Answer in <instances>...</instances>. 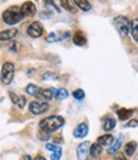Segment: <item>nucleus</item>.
I'll list each match as a JSON object with an SVG mask.
<instances>
[{
    "label": "nucleus",
    "instance_id": "c85d7f7f",
    "mask_svg": "<svg viewBox=\"0 0 138 160\" xmlns=\"http://www.w3.org/2000/svg\"><path fill=\"white\" fill-rule=\"evenodd\" d=\"M126 127H128V128L138 127V119H129V122L126 124Z\"/></svg>",
    "mask_w": 138,
    "mask_h": 160
},
{
    "label": "nucleus",
    "instance_id": "ddd939ff",
    "mask_svg": "<svg viewBox=\"0 0 138 160\" xmlns=\"http://www.w3.org/2000/svg\"><path fill=\"white\" fill-rule=\"evenodd\" d=\"M73 44L77 46H85L87 44V38H86L85 33L81 32V31H77L73 35Z\"/></svg>",
    "mask_w": 138,
    "mask_h": 160
},
{
    "label": "nucleus",
    "instance_id": "2f4dec72",
    "mask_svg": "<svg viewBox=\"0 0 138 160\" xmlns=\"http://www.w3.org/2000/svg\"><path fill=\"white\" fill-rule=\"evenodd\" d=\"M115 160H128V159H127V156L124 155V154L116 152V154H115Z\"/></svg>",
    "mask_w": 138,
    "mask_h": 160
},
{
    "label": "nucleus",
    "instance_id": "a878e982",
    "mask_svg": "<svg viewBox=\"0 0 138 160\" xmlns=\"http://www.w3.org/2000/svg\"><path fill=\"white\" fill-rule=\"evenodd\" d=\"M42 79H54V81H57V79H59V77L55 74V73H51V72H46L44 73L42 76Z\"/></svg>",
    "mask_w": 138,
    "mask_h": 160
},
{
    "label": "nucleus",
    "instance_id": "9b49d317",
    "mask_svg": "<svg viewBox=\"0 0 138 160\" xmlns=\"http://www.w3.org/2000/svg\"><path fill=\"white\" fill-rule=\"evenodd\" d=\"M18 33L17 28H9V30H4L0 32V41H10L13 40Z\"/></svg>",
    "mask_w": 138,
    "mask_h": 160
},
{
    "label": "nucleus",
    "instance_id": "412c9836",
    "mask_svg": "<svg viewBox=\"0 0 138 160\" xmlns=\"http://www.w3.org/2000/svg\"><path fill=\"white\" fill-rule=\"evenodd\" d=\"M74 3L76 5L81 9V10H83V12H88L91 10V3L88 2V0H74Z\"/></svg>",
    "mask_w": 138,
    "mask_h": 160
},
{
    "label": "nucleus",
    "instance_id": "20e7f679",
    "mask_svg": "<svg viewBox=\"0 0 138 160\" xmlns=\"http://www.w3.org/2000/svg\"><path fill=\"white\" fill-rule=\"evenodd\" d=\"M0 79L3 81L4 85H10L13 81V77H14V64L7 62L3 64V68H2V73H0Z\"/></svg>",
    "mask_w": 138,
    "mask_h": 160
},
{
    "label": "nucleus",
    "instance_id": "2eb2a0df",
    "mask_svg": "<svg viewBox=\"0 0 138 160\" xmlns=\"http://www.w3.org/2000/svg\"><path fill=\"white\" fill-rule=\"evenodd\" d=\"M114 142V137L111 136V135H109V133H106V135H102V136H100L99 138H97V143L100 145V146H106V148H109L110 145H111Z\"/></svg>",
    "mask_w": 138,
    "mask_h": 160
},
{
    "label": "nucleus",
    "instance_id": "473e14b6",
    "mask_svg": "<svg viewBox=\"0 0 138 160\" xmlns=\"http://www.w3.org/2000/svg\"><path fill=\"white\" fill-rule=\"evenodd\" d=\"M22 160H32V158H31L30 155H24V156L22 158Z\"/></svg>",
    "mask_w": 138,
    "mask_h": 160
},
{
    "label": "nucleus",
    "instance_id": "72a5a7b5",
    "mask_svg": "<svg viewBox=\"0 0 138 160\" xmlns=\"http://www.w3.org/2000/svg\"><path fill=\"white\" fill-rule=\"evenodd\" d=\"M33 160H46V159H45L44 156H40V155H38V156H36Z\"/></svg>",
    "mask_w": 138,
    "mask_h": 160
},
{
    "label": "nucleus",
    "instance_id": "c9c22d12",
    "mask_svg": "<svg viewBox=\"0 0 138 160\" xmlns=\"http://www.w3.org/2000/svg\"><path fill=\"white\" fill-rule=\"evenodd\" d=\"M0 78H2V77H0Z\"/></svg>",
    "mask_w": 138,
    "mask_h": 160
},
{
    "label": "nucleus",
    "instance_id": "f3484780",
    "mask_svg": "<svg viewBox=\"0 0 138 160\" xmlns=\"http://www.w3.org/2000/svg\"><path fill=\"white\" fill-rule=\"evenodd\" d=\"M102 154V146H100L97 142L90 145V156L97 159Z\"/></svg>",
    "mask_w": 138,
    "mask_h": 160
},
{
    "label": "nucleus",
    "instance_id": "1a4fd4ad",
    "mask_svg": "<svg viewBox=\"0 0 138 160\" xmlns=\"http://www.w3.org/2000/svg\"><path fill=\"white\" fill-rule=\"evenodd\" d=\"M90 154V143L88 142H82L77 148V156L78 160H86Z\"/></svg>",
    "mask_w": 138,
    "mask_h": 160
},
{
    "label": "nucleus",
    "instance_id": "c756f323",
    "mask_svg": "<svg viewBox=\"0 0 138 160\" xmlns=\"http://www.w3.org/2000/svg\"><path fill=\"white\" fill-rule=\"evenodd\" d=\"M37 136H38V138H40L41 141H46V140L49 138V136H50V135H49V133H46V132H42V131H40Z\"/></svg>",
    "mask_w": 138,
    "mask_h": 160
},
{
    "label": "nucleus",
    "instance_id": "f8f14e48",
    "mask_svg": "<svg viewBox=\"0 0 138 160\" xmlns=\"http://www.w3.org/2000/svg\"><path fill=\"white\" fill-rule=\"evenodd\" d=\"M9 96H10L12 102L16 106H18V108H21V109L24 108V105H26V98L24 96L17 95L16 92H9Z\"/></svg>",
    "mask_w": 138,
    "mask_h": 160
},
{
    "label": "nucleus",
    "instance_id": "bb28decb",
    "mask_svg": "<svg viewBox=\"0 0 138 160\" xmlns=\"http://www.w3.org/2000/svg\"><path fill=\"white\" fill-rule=\"evenodd\" d=\"M62 154H63V151H62V149L59 148L57 151H54V152L51 154L50 159H51V160H60V158H62Z\"/></svg>",
    "mask_w": 138,
    "mask_h": 160
},
{
    "label": "nucleus",
    "instance_id": "f03ea898",
    "mask_svg": "<svg viewBox=\"0 0 138 160\" xmlns=\"http://www.w3.org/2000/svg\"><path fill=\"white\" fill-rule=\"evenodd\" d=\"M23 14L21 12V7H17V5H13V7H9L7 10L3 12V21L9 24V26H13V24H17L18 22H21L23 19Z\"/></svg>",
    "mask_w": 138,
    "mask_h": 160
},
{
    "label": "nucleus",
    "instance_id": "7c9ffc66",
    "mask_svg": "<svg viewBox=\"0 0 138 160\" xmlns=\"http://www.w3.org/2000/svg\"><path fill=\"white\" fill-rule=\"evenodd\" d=\"M58 149H59V146H57L55 143H46V150H49V151H51V152L57 151Z\"/></svg>",
    "mask_w": 138,
    "mask_h": 160
},
{
    "label": "nucleus",
    "instance_id": "f704fd0d",
    "mask_svg": "<svg viewBox=\"0 0 138 160\" xmlns=\"http://www.w3.org/2000/svg\"><path fill=\"white\" fill-rule=\"evenodd\" d=\"M90 160H96V158H91V159H90Z\"/></svg>",
    "mask_w": 138,
    "mask_h": 160
},
{
    "label": "nucleus",
    "instance_id": "f257e3e1",
    "mask_svg": "<svg viewBox=\"0 0 138 160\" xmlns=\"http://www.w3.org/2000/svg\"><path fill=\"white\" fill-rule=\"evenodd\" d=\"M64 126V118L60 117V115H51V117H47L45 119L40 122L38 127H40V131L42 132H46V133H52V132H57L59 128H62Z\"/></svg>",
    "mask_w": 138,
    "mask_h": 160
},
{
    "label": "nucleus",
    "instance_id": "39448f33",
    "mask_svg": "<svg viewBox=\"0 0 138 160\" xmlns=\"http://www.w3.org/2000/svg\"><path fill=\"white\" fill-rule=\"evenodd\" d=\"M28 110L33 115H41L49 110V104L46 101H41V100H35L30 102L28 105Z\"/></svg>",
    "mask_w": 138,
    "mask_h": 160
},
{
    "label": "nucleus",
    "instance_id": "4be33fe9",
    "mask_svg": "<svg viewBox=\"0 0 138 160\" xmlns=\"http://www.w3.org/2000/svg\"><path fill=\"white\" fill-rule=\"evenodd\" d=\"M131 33H132V37L134 38V41L138 42V18L131 22Z\"/></svg>",
    "mask_w": 138,
    "mask_h": 160
},
{
    "label": "nucleus",
    "instance_id": "b1692460",
    "mask_svg": "<svg viewBox=\"0 0 138 160\" xmlns=\"http://www.w3.org/2000/svg\"><path fill=\"white\" fill-rule=\"evenodd\" d=\"M72 95H73V98H74L76 100H83V99H85V96H86L85 91L82 90V88H77V90H74Z\"/></svg>",
    "mask_w": 138,
    "mask_h": 160
},
{
    "label": "nucleus",
    "instance_id": "393cba45",
    "mask_svg": "<svg viewBox=\"0 0 138 160\" xmlns=\"http://www.w3.org/2000/svg\"><path fill=\"white\" fill-rule=\"evenodd\" d=\"M46 41H47V42H57V41H59L58 32H51V33H49L47 37H46Z\"/></svg>",
    "mask_w": 138,
    "mask_h": 160
},
{
    "label": "nucleus",
    "instance_id": "aec40b11",
    "mask_svg": "<svg viewBox=\"0 0 138 160\" xmlns=\"http://www.w3.org/2000/svg\"><path fill=\"white\" fill-rule=\"evenodd\" d=\"M120 146H121V140H120V138H118V140H114V142H113L111 145L109 146L107 152H109L110 155H115V154L119 151Z\"/></svg>",
    "mask_w": 138,
    "mask_h": 160
},
{
    "label": "nucleus",
    "instance_id": "a211bd4d",
    "mask_svg": "<svg viewBox=\"0 0 138 160\" xmlns=\"http://www.w3.org/2000/svg\"><path fill=\"white\" fill-rule=\"evenodd\" d=\"M51 90H52V95L58 100H65L69 96V92L65 88H51Z\"/></svg>",
    "mask_w": 138,
    "mask_h": 160
},
{
    "label": "nucleus",
    "instance_id": "7ed1b4c3",
    "mask_svg": "<svg viewBox=\"0 0 138 160\" xmlns=\"http://www.w3.org/2000/svg\"><path fill=\"white\" fill-rule=\"evenodd\" d=\"M114 26L116 31L119 32V35L121 37H127L128 33L131 32V22L127 17L124 16H118L114 18Z\"/></svg>",
    "mask_w": 138,
    "mask_h": 160
},
{
    "label": "nucleus",
    "instance_id": "cd10ccee",
    "mask_svg": "<svg viewBox=\"0 0 138 160\" xmlns=\"http://www.w3.org/2000/svg\"><path fill=\"white\" fill-rule=\"evenodd\" d=\"M60 4H62V7H63L64 9H67V10H69V12H74V9L71 7V4H69L68 0H60Z\"/></svg>",
    "mask_w": 138,
    "mask_h": 160
},
{
    "label": "nucleus",
    "instance_id": "0eeeda50",
    "mask_svg": "<svg viewBox=\"0 0 138 160\" xmlns=\"http://www.w3.org/2000/svg\"><path fill=\"white\" fill-rule=\"evenodd\" d=\"M21 12L23 17H33L36 14V5L32 3V2H26L22 4L21 7Z\"/></svg>",
    "mask_w": 138,
    "mask_h": 160
},
{
    "label": "nucleus",
    "instance_id": "5701e85b",
    "mask_svg": "<svg viewBox=\"0 0 138 160\" xmlns=\"http://www.w3.org/2000/svg\"><path fill=\"white\" fill-rule=\"evenodd\" d=\"M38 90H40V87L36 86V85H33V83L27 85V87H26V92H27L28 95H32V96H36V95H37Z\"/></svg>",
    "mask_w": 138,
    "mask_h": 160
},
{
    "label": "nucleus",
    "instance_id": "4468645a",
    "mask_svg": "<svg viewBox=\"0 0 138 160\" xmlns=\"http://www.w3.org/2000/svg\"><path fill=\"white\" fill-rule=\"evenodd\" d=\"M136 150H137V142L136 141H129V142H127L126 145H124V155H126L127 158L133 156Z\"/></svg>",
    "mask_w": 138,
    "mask_h": 160
},
{
    "label": "nucleus",
    "instance_id": "dca6fc26",
    "mask_svg": "<svg viewBox=\"0 0 138 160\" xmlns=\"http://www.w3.org/2000/svg\"><path fill=\"white\" fill-rule=\"evenodd\" d=\"M134 113L133 109H126V108H121L118 110V118H119V121H128V119H131L132 114Z\"/></svg>",
    "mask_w": 138,
    "mask_h": 160
},
{
    "label": "nucleus",
    "instance_id": "9d476101",
    "mask_svg": "<svg viewBox=\"0 0 138 160\" xmlns=\"http://www.w3.org/2000/svg\"><path fill=\"white\" fill-rule=\"evenodd\" d=\"M52 90L51 88H40L38 90V92H37V95L35 96V98H37V99H40L41 101H50L51 99H52Z\"/></svg>",
    "mask_w": 138,
    "mask_h": 160
},
{
    "label": "nucleus",
    "instance_id": "6e6552de",
    "mask_svg": "<svg viewBox=\"0 0 138 160\" xmlns=\"http://www.w3.org/2000/svg\"><path fill=\"white\" fill-rule=\"evenodd\" d=\"M88 131H90V128H88V124L87 123H79L76 128H74V131H73V136L76 137V138H85L87 135H88Z\"/></svg>",
    "mask_w": 138,
    "mask_h": 160
},
{
    "label": "nucleus",
    "instance_id": "6ab92c4d",
    "mask_svg": "<svg viewBox=\"0 0 138 160\" xmlns=\"http://www.w3.org/2000/svg\"><path fill=\"white\" fill-rule=\"evenodd\" d=\"M115 124H116V122H115V119L113 117H106L104 119V124H102L104 131H106V132L113 131L115 128Z\"/></svg>",
    "mask_w": 138,
    "mask_h": 160
},
{
    "label": "nucleus",
    "instance_id": "423d86ee",
    "mask_svg": "<svg viewBox=\"0 0 138 160\" xmlns=\"http://www.w3.org/2000/svg\"><path fill=\"white\" fill-rule=\"evenodd\" d=\"M27 33H28L30 37L32 38H37V37H41L44 33V27L42 24H41L40 22H32L28 28H27Z\"/></svg>",
    "mask_w": 138,
    "mask_h": 160
}]
</instances>
